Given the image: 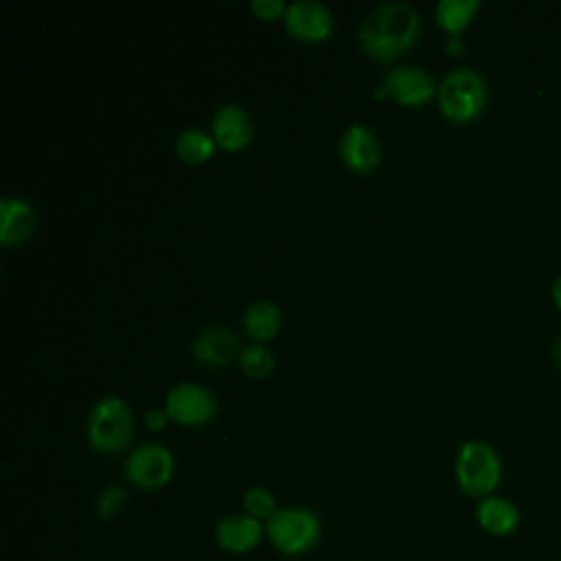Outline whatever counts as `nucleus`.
Segmentation results:
<instances>
[{
    "instance_id": "18",
    "label": "nucleus",
    "mask_w": 561,
    "mask_h": 561,
    "mask_svg": "<svg viewBox=\"0 0 561 561\" xmlns=\"http://www.w3.org/2000/svg\"><path fill=\"white\" fill-rule=\"evenodd\" d=\"M480 0H440L434 9L436 22L451 35H458L478 13Z\"/></svg>"
},
{
    "instance_id": "12",
    "label": "nucleus",
    "mask_w": 561,
    "mask_h": 561,
    "mask_svg": "<svg viewBox=\"0 0 561 561\" xmlns=\"http://www.w3.org/2000/svg\"><path fill=\"white\" fill-rule=\"evenodd\" d=\"M340 153L348 169H353L357 173H366L377 167V162L381 158V147H379L377 134L370 127H366L362 123H353L342 134Z\"/></svg>"
},
{
    "instance_id": "4",
    "label": "nucleus",
    "mask_w": 561,
    "mask_h": 561,
    "mask_svg": "<svg viewBox=\"0 0 561 561\" xmlns=\"http://www.w3.org/2000/svg\"><path fill=\"white\" fill-rule=\"evenodd\" d=\"M438 107L454 123H469L486 105V81L473 68H454L438 83Z\"/></svg>"
},
{
    "instance_id": "15",
    "label": "nucleus",
    "mask_w": 561,
    "mask_h": 561,
    "mask_svg": "<svg viewBox=\"0 0 561 561\" xmlns=\"http://www.w3.org/2000/svg\"><path fill=\"white\" fill-rule=\"evenodd\" d=\"M37 226V215L35 208L22 199L7 195L0 202V241L4 245L22 243L33 234Z\"/></svg>"
},
{
    "instance_id": "11",
    "label": "nucleus",
    "mask_w": 561,
    "mask_h": 561,
    "mask_svg": "<svg viewBox=\"0 0 561 561\" xmlns=\"http://www.w3.org/2000/svg\"><path fill=\"white\" fill-rule=\"evenodd\" d=\"M210 134L219 147L241 149L252 140L250 114L237 103H224L210 116Z\"/></svg>"
},
{
    "instance_id": "3",
    "label": "nucleus",
    "mask_w": 561,
    "mask_h": 561,
    "mask_svg": "<svg viewBox=\"0 0 561 561\" xmlns=\"http://www.w3.org/2000/svg\"><path fill=\"white\" fill-rule=\"evenodd\" d=\"M320 517L305 506L278 508L272 519L265 522V537L272 548L285 557L307 554L320 541Z\"/></svg>"
},
{
    "instance_id": "13",
    "label": "nucleus",
    "mask_w": 561,
    "mask_h": 561,
    "mask_svg": "<svg viewBox=\"0 0 561 561\" xmlns=\"http://www.w3.org/2000/svg\"><path fill=\"white\" fill-rule=\"evenodd\" d=\"M476 522L491 537H508L519 528L522 513L513 500L493 493L478 500Z\"/></svg>"
},
{
    "instance_id": "5",
    "label": "nucleus",
    "mask_w": 561,
    "mask_h": 561,
    "mask_svg": "<svg viewBox=\"0 0 561 561\" xmlns=\"http://www.w3.org/2000/svg\"><path fill=\"white\" fill-rule=\"evenodd\" d=\"M134 416L121 397H103L88 412V440L96 451L116 454L129 445Z\"/></svg>"
},
{
    "instance_id": "8",
    "label": "nucleus",
    "mask_w": 561,
    "mask_h": 561,
    "mask_svg": "<svg viewBox=\"0 0 561 561\" xmlns=\"http://www.w3.org/2000/svg\"><path fill=\"white\" fill-rule=\"evenodd\" d=\"M287 31L305 42H322L331 35L335 20L331 9L320 0H294L283 13Z\"/></svg>"
},
{
    "instance_id": "14",
    "label": "nucleus",
    "mask_w": 561,
    "mask_h": 561,
    "mask_svg": "<svg viewBox=\"0 0 561 561\" xmlns=\"http://www.w3.org/2000/svg\"><path fill=\"white\" fill-rule=\"evenodd\" d=\"M239 340L237 335L219 324L202 329L193 342H191V353L197 362L210 364V366H224L228 364L234 355L239 357Z\"/></svg>"
},
{
    "instance_id": "21",
    "label": "nucleus",
    "mask_w": 561,
    "mask_h": 561,
    "mask_svg": "<svg viewBox=\"0 0 561 561\" xmlns=\"http://www.w3.org/2000/svg\"><path fill=\"white\" fill-rule=\"evenodd\" d=\"M127 502V493L123 486L118 484H110L105 486L99 495H96V502H94V508H96V515L101 519H112L116 513H121V508L125 506Z\"/></svg>"
},
{
    "instance_id": "24",
    "label": "nucleus",
    "mask_w": 561,
    "mask_h": 561,
    "mask_svg": "<svg viewBox=\"0 0 561 561\" xmlns=\"http://www.w3.org/2000/svg\"><path fill=\"white\" fill-rule=\"evenodd\" d=\"M552 300H554V305L561 309V276L554 280V285H552Z\"/></svg>"
},
{
    "instance_id": "1",
    "label": "nucleus",
    "mask_w": 561,
    "mask_h": 561,
    "mask_svg": "<svg viewBox=\"0 0 561 561\" xmlns=\"http://www.w3.org/2000/svg\"><path fill=\"white\" fill-rule=\"evenodd\" d=\"M421 33V18L408 2H381L359 24L362 48L379 61L408 50Z\"/></svg>"
},
{
    "instance_id": "20",
    "label": "nucleus",
    "mask_w": 561,
    "mask_h": 561,
    "mask_svg": "<svg viewBox=\"0 0 561 561\" xmlns=\"http://www.w3.org/2000/svg\"><path fill=\"white\" fill-rule=\"evenodd\" d=\"M241 502H243V513H248L250 517H254V519H259L263 524L267 519H272V515L278 511L274 493L270 489H265V486H259V484L245 489Z\"/></svg>"
},
{
    "instance_id": "16",
    "label": "nucleus",
    "mask_w": 561,
    "mask_h": 561,
    "mask_svg": "<svg viewBox=\"0 0 561 561\" xmlns=\"http://www.w3.org/2000/svg\"><path fill=\"white\" fill-rule=\"evenodd\" d=\"M283 324V309L267 298L250 302L243 311V329L250 337L265 342L278 333Z\"/></svg>"
},
{
    "instance_id": "17",
    "label": "nucleus",
    "mask_w": 561,
    "mask_h": 561,
    "mask_svg": "<svg viewBox=\"0 0 561 561\" xmlns=\"http://www.w3.org/2000/svg\"><path fill=\"white\" fill-rule=\"evenodd\" d=\"M215 138L213 134L199 129V127H186L178 134L175 138V153L184 160V162H204L213 156L215 151Z\"/></svg>"
},
{
    "instance_id": "19",
    "label": "nucleus",
    "mask_w": 561,
    "mask_h": 561,
    "mask_svg": "<svg viewBox=\"0 0 561 561\" xmlns=\"http://www.w3.org/2000/svg\"><path fill=\"white\" fill-rule=\"evenodd\" d=\"M239 366L248 377H267L274 370V355L263 344H250L239 351Z\"/></svg>"
},
{
    "instance_id": "22",
    "label": "nucleus",
    "mask_w": 561,
    "mask_h": 561,
    "mask_svg": "<svg viewBox=\"0 0 561 561\" xmlns=\"http://www.w3.org/2000/svg\"><path fill=\"white\" fill-rule=\"evenodd\" d=\"M250 7L263 20H276L287 9V4L283 0H252Z\"/></svg>"
},
{
    "instance_id": "23",
    "label": "nucleus",
    "mask_w": 561,
    "mask_h": 561,
    "mask_svg": "<svg viewBox=\"0 0 561 561\" xmlns=\"http://www.w3.org/2000/svg\"><path fill=\"white\" fill-rule=\"evenodd\" d=\"M167 419H169V412H167V410H160V408H149V410L145 412V423H147L149 430H160V427H164Z\"/></svg>"
},
{
    "instance_id": "25",
    "label": "nucleus",
    "mask_w": 561,
    "mask_h": 561,
    "mask_svg": "<svg viewBox=\"0 0 561 561\" xmlns=\"http://www.w3.org/2000/svg\"><path fill=\"white\" fill-rule=\"evenodd\" d=\"M554 359H557V364H559V368H561V335H559V340H557V344H554Z\"/></svg>"
},
{
    "instance_id": "9",
    "label": "nucleus",
    "mask_w": 561,
    "mask_h": 561,
    "mask_svg": "<svg viewBox=\"0 0 561 561\" xmlns=\"http://www.w3.org/2000/svg\"><path fill=\"white\" fill-rule=\"evenodd\" d=\"M386 94H390L401 105H421L427 103L436 92V83L432 75L414 64L394 66L383 75Z\"/></svg>"
},
{
    "instance_id": "6",
    "label": "nucleus",
    "mask_w": 561,
    "mask_h": 561,
    "mask_svg": "<svg viewBox=\"0 0 561 561\" xmlns=\"http://www.w3.org/2000/svg\"><path fill=\"white\" fill-rule=\"evenodd\" d=\"M175 469L173 454L158 443H145L136 447L125 460V476L140 489L153 491L164 486Z\"/></svg>"
},
{
    "instance_id": "7",
    "label": "nucleus",
    "mask_w": 561,
    "mask_h": 561,
    "mask_svg": "<svg viewBox=\"0 0 561 561\" xmlns=\"http://www.w3.org/2000/svg\"><path fill=\"white\" fill-rule=\"evenodd\" d=\"M164 410L182 425H204L217 414L215 394L193 381H182L167 392Z\"/></svg>"
},
{
    "instance_id": "2",
    "label": "nucleus",
    "mask_w": 561,
    "mask_h": 561,
    "mask_svg": "<svg viewBox=\"0 0 561 561\" xmlns=\"http://www.w3.org/2000/svg\"><path fill=\"white\" fill-rule=\"evenodd\" d=\"M456 482L469 497L493 495L502 480V458L486 440H467L460 445L454 465Z\"/></svg>"
},
{
    "instance_id": "10",
    "label": "nucleus",
    "mask_w": 561,
    "mask_h": 561,
    "mask_svg": "<svg viewBox=\"0 0 561 561\" xmlns=\"http://www.w3.org/2000/svg\"><path fill=\"white\" fill-rule=\"evenodd\" d=\"M265 535V524L250 517L248 513L224 515L215 526V541L224 552L248 554Z\"/></svg>"
}]
</instances>
